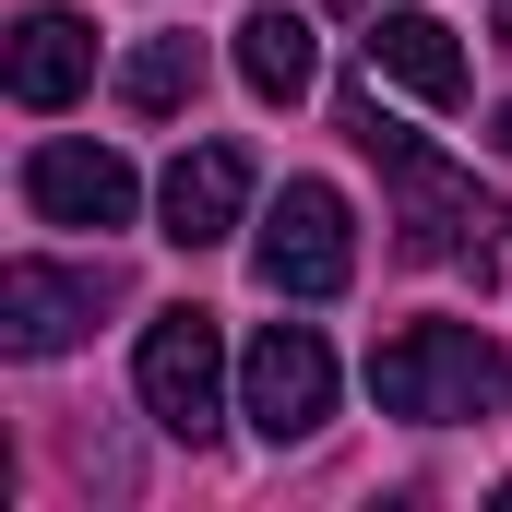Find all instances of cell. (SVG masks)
<instances>
[{"label":"cell","mask_w":512,"mask_h":512,"mask_svg":"<svg viewBox=\"0 0 512 512\" xmlns=\"http://www.w3.org/2000/svg\"><path fill=\"white\" fill-rule=\"evenodd\" d=\"M346 143L382 155V179H393V251H405V262H465V274L501 262V227H512V215L477 191V167H453V155H429L405 120H382L370 84L346 96Z\"/></svg>","instance_id":"6da1fadb"},{"label":"cell","mask_w":512,"mask_h":512,"mask_svg":"<svg viewBox=\"0 0 512 512\" xmlns=\"http://www.w3.org/2000/svg\"><path fill=\"white\" fill-rule=\"evenodd\" d=\"M370 393L405 429H465V417H501L512 405V358L477 334V322H405L382 358H370Z\"/></svg>","instance_id":"7a4b0ae2"},{"label":"cell","mask_w":512,"mask_h":512,"mask_svg":"<svg viewBox=\"0 0 512 512\" xmlns=\"http://www.w3.org/2000/svg\"><path fill=\"white\" fill-rule=\"evenodd\" d=\"M131 382H143V417L167 429V441H215L227 429V334H215V310H155L143 322V358H131Z\"/></svg>","instance_id":"3957f363"},{"label":"cell","mask_w":512,"mask_h":512,"mask_svg":"<svg viewBox=\"0 0 512 512\" xmlns=\"http://www.w3.org/2000/svg\"><path fill=\"white\" fill-rule=\"evenodd\" d=\"M262 286L274 298H346V274H358V227H346V191L334 179H286L274 191V215H262Z\"/></svg>","instance_id":"277c9868"},{"label":"cell","mask_w":512,"mask_h":512,"mask_svg":"<svg viewBox=\"0 0 512 512\" xmlns=\"http://www.w3.org/2000/svg\"><path fill=\"white\" fill-rule=\"evenodd\" d=\"M239 417H251L274 453L310 441V429L334 417V346H322L310 322H262L251 358H239Z\"/></svg>","instance_id":"5b68a950"},{"label":"cell","mask_w":512,"mask_h":512,"mask_svg":"<svg viewBox=\"0 0 512 512\" xmlns=\"http://www.w3.org/2000/svg\"><path fill=\"white\" fill-rule=\"evenodd\" d=\"M24 203L48 215V227H131V203H143V179H131V155L108 143H36L24 155Z\"/></svg>","instance_id":"8992f818"},{"label":"cell","mask_w":512,"mask_h":512,"mask_svg":"<svg viewBox=\"0 0 512 512\" xmlns=\"http://www.w3.org/2000/svg\"><path fill=\"white\" fill-rule=\"evenodd\" d=\"M96 298H108V274H72V262H0V346H12V358H60V346H84Z\"/></svg>","instance_id":"52a82bcc"},{"label":"cell","mask_w":512,"mask_h":512,"mask_svg":"<svg viewBox=\"0 0 512 512\" xmlns=\"http://www.w3.org/2000/svg\"><path fill=\"white\" fill-rule=\"evenodd\" d=\"M155 215H167V239H179V251L239 239V215H251V155H239V143H191V155L167 167Z\"/></svg>","instance_id":"ba28073f"},{"label":"cell","mask_w":512,"mask_h":512,"mask_svg":"<svg viewBox=\"0 0 512 512\" xmlns=\"http://www.w3.org/2000/svg\"><path fill=\"white\" fill-rule=\"evenodd\" d=\"M0 84H12V108H72L84 84H96V36L72 24V12H24L12 36H0Z\"/></svg>","instance_id":"9c48e42d"},{"label":"cell","mask_w":512,"mask_h":512,"mask_svg":"<svg viewBox=\"0 0 512 512\" xmlns=\"http://www.w3.org/2000/svg\"><path fill=\"white\" fill-rule=\"evenodd\" d=\"M370 84L417 96V108H453L465 96V48L441 12H370Z\"/></svg>","instance_id":"30bf717a"},{"label":"cell","mask_w":512,"mask_h":512,"mask_svg":"<svg viewBox=\"0 0 512 512\" xmlns=\"http://www.w3.org/2000/svg\"><path fill=\"white\" fill-rule=\"evenodd\" d=\"M310 72H322V48H310V24L262 0L251 24H239V84H251L262 108H298V96H310Z\"/></svg>","instance_id":"8fae6325"},{"label":"cell","mask_w":512,"mask_h":512,"mask_svg":"<svg viewBox=\"0 0 512 512\" xmlns=\"http://www.w3.org/2000/svg\"><path fill=\"white\" fill-rule=\"evenodd\" d=\"M120 96L143 108V120H179V108L203 96V48H191V36H143V48L120 60Z\"/></svg>","instance_id":"7c38bea8"},{"label":"cell","mask_w":512,"mask_h":512,"mask_svg":"<svg viewBox=\"0 0 512 512\" xmlns=\"http://www.w3.org/2000/svg\"><path fill=\"white\" fill-rule=\"evenodd\" d=\"M489 36H501V60H512V0H501V12H489Z\"/></svg>","instance_id":"4fadbf2b"},{"label":"cell","mask_w":512,"mask_h":512,"mask_svg":"<svg viewBox=\"0 0 512 512\" xmlns=\"http://www.w3.org/2000/svg\"><path fill=\"white\" fill-rule=\"evenodd\" d=\"M334 12H382V0H334Z\"/></svg>","instance_id":"5bb4252c"},{"label":"cell","mask_w":512,"mask_h":512,"mask_svg":"<svg viewBox=\"0 0 512 512\" xmlns=\"http://www.w3.org/2000/svg\"><path fill=\"white\" fill-rule=\"evenodd\" d=\"M501 155H512V108H501Z\"/></svg>","instance_id":"9a60e30c"}]
</instances>
